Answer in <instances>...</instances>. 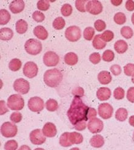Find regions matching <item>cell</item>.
<instances>
[{
  "instance_id": "obj_31",
  "label": "cell",
  "mask_w": 134,
  "mask_h": 150,
  "mask_svg": "<svg viewBox=\"0 0 134 150\" xmlns=\"http://www.w3.org/2000/svg\"><path fill=\"white\" fill-rule=\"evenodd\" d=\"M53 27L56 30H62L65 27L66 22L62 17L56 18L53 22Z\"/></svg>"
},
{
  "instance_id": "obj_27",
  "label": "cell",
  "mask_w": 134,
  "mask_h": 150,
  "mask_svg": "<svg viewBox=\"0 0 134 150\" xmlns=\"http://www.w3.org/2000/svg\"><path fill=\"white\" fill-rule=\"evenodd\" d=\"M69 140L72 144H80L83 141V137L79 133L72 132L70 133Z\"/></svg>"
},
{
  "instance_id": "obj_25",
  "label": "cell",
  "mask_w": 134,
  "mask_h": 150,
  "mask_svg": "<svg viewBox=\"0 0 134 150\" xmlns=\"http://www.w3.org/2000/svg\"><path fill=\"white\" fill-rule=\"evenodd\" d=\"M93 47L97 50H101L104 49L106 45V42H104L101 37V35H97L94 37L92 41Z\"/></svg>"
},
{
  "instance_id": "obj_56",
  "label": "cell",
  "mask_w": 134,
  "mask_h": 150,
  "mask_svg": "<svg viewBox=\"0 0 134 150\" xmlns=\"http://www.w3.org/2000/svg\"><path fill=\"white\" fill-rule=\"evenodd\" d=\"M129 124L132 126V127H134V116H132L129 117Z\"/></svg>"
},
{
  "instance_id": "obj_58",
  "label": "cell",
  "mask_w": 134,
  "mask_h": 150,
  "mask_svg": "<svg viewBox=\"0 0 134 150\" xmlns=\"http://www.w3.org/2000/svg\"><path fill=\"white\" fill-rule=\"evenodd\" d=\"M131 20H132V23H133V24L134 25V13L132 14V17H131Z\"/></svg>"
},
{
  "instance_id": "obj_17",
  "label": "cell",
  "mask_w": 134,
  "mask_h": 150,
  "mask_svg": "<svg viewBox=\"0 0 134 150\" xmlns=\"http://www.w3.org/2000/svg\"><path fill=\"white\" fill-rule=\"evenodd\" d=\"M111 91L109 88L101 87L97 92V96L98 99L101 101H104L108 100L111 96Z\"/></svg>"
},
{
  "instance_id": "obj_49",
  "label": "cell",
  "mask_w": 134,
  "mask_h": 150,
  "mask_svg": "<svg viewBox=\"0 0 134 150\" xmlns=\"http://www.w3.org/2000/svg\"><path fill=\"white\" fill-rule=\"evenodd\" d=\"M110 70L111 73L113 75H115V76H118V75H120L122 71L121 67L119 65H117V64L112 65L110 68Z\"/></svg>"
},
{
  "instance_id": "obj_6",
  "label": "cell",
  "mask_w": 134,
  "mask_h": 150,
  "mask_svg": "<svg viewBox=\"0 0 134 150\" xmlns=\"http://www.w3.org/2000/svg\"><path fill=\"white\" fill-rule=\"evenodd\" d=\"M17 132V127L10 122H4L1 127V133L2 136L5 137L9 138L15 137L16 135Z\"/></svg>"
},
{
  "instance_id": "obj_4",
  "label": "cell",
  "mask_w": 134,
  "mask_h": 150,
  "mask_svg": "<svg viewBox=\"0 0 134 150\" xmlns=\"http://www.w3.org/2000/svg\"><path fill=\"white\" fill-rule=\"evenodd\" d=\"M24 100L21 95L18 94L9 96L7 99V107L12 110L19 111L24 108Z\"/></svg>"
},
{
  "instance_id": "obj_37",
  "label": "cell",
  "mask_w": 134,
  "mask_h": 150,
  "mask_svg": "<svg viewBox=\"0 0 134 150\" xmlns=\"http://www.w3.org/2000/svg\"><path fill=\"white\" fill-rule=\"evenodd\" d=\"M72 7L69 4H64L61 8V14L64 16H70L72 13Z\"/></svg>"
},
{
  "instance_id": "obj_9",
  "label": "cell",
  "mask_w": 134,
  "mask_h": 150,
  "mask_svg": "<svg viewBox=\"0 0 134 150\" xmlns=\"http://www.w3.org/2000/svg\"><path fill=\"white\" fill-rule=\"evenodd\" d=\"M28 107L31 111L40 112L44 109V102L41 98L35 96L29 100Z\"/></svg>"
},
{
  "instance_id": "obj_7",
  "label": "cell",
  "mask_w": 134,
  "mask_h": 150,
  "mask_svg": "<svg viewBox=\"0 0 134 150\" xmlns=\"http://www.w3.org/2000/svg\"><path fill=\"white\" fill-rule=\"evenodd\" d=\"M14 88L21 95H26L30 90V83L23 78L17 79L14 83Z\"/></svg>"
},
{
  "instance_id": "obj_33",
  "label": "cell",
  "mask_w": 134,
  "mask_h": 150,
  "mask_svg": "<svg viewBox=\"0 0 134 150\" xmlns=\"http://www.w3.org/2000/svg\"><path fill=\"white\" fill-rule=\"evenodd\" d=\"M121 34L126 39H130L133 35V30L129 26H124L121 29Z\"/></svg>"
},
{
  "instance_id": "obj_45",
  "label": "cell",
  "mask_w": 134,
  "mask_h": 150,
  "mask_svg": "<svg viewBox=\"0 0 134 150\" xmlns=\"http://www.w3.org/2000/svg\"><path fill=\"white\" fill-rule=\"evenodd\" d=\"M95 29H96L98 32H102L104 30L106 27V24L105 22L101 20H98L94 23Z\"/></svg>"
},
{
  "instance_id": "obj_48",
  "label": "cell",
  "mask_w": 134,
  "mask_h": 150,
  "mask_svg": "<svg viewBox=\"0 0 134 150\" xmlns=\"http://www.w3.org/2000/svg\"><path fill=\"white\" fill-rule=\"evenodd\" d=\"M72 94L74 96L82 98L84 95V90L82 87H76L72 90Z\"/></svg>"
},
{
  "instance_id": "obj_53",
  "label": "cell",
  "mask_w": 134,
  "mask_h": 150,
  "mask_svg": "<svg viewBox=\"0 0 134 150\" xmlns=\"http://www.w3.org/2000/svg\"><path fill=\"white\" fill-rule=\"evenodd\" d=\"M97 116V111L95 108H89L88 112V119H92Z\"/></svg>"
},
{
  "instance_id": "obj_32",
  "label": "cell",
  "mask_w": 134,
  "mask_h": 150,
  "mask_svg": "<svg viewBox=\"0 0 134 150\" xmlns=\"http://www.w3.org/2000/svg\"><path fill=\"white\" fill-rule=\"evenodd\" d=\"M46 109L51 112L55 111L58 108V104L55 99H50L47 100L46 103Z\"/></svg>"
},
{
  "instance_id": "obj_1",
  "label": "cell",
  "mask_w": 134,
  "mask_h": 150,
  "mask_svg": "<svg viewBox=\"0 0 134 150\" xmlns=\"http://www.w3.org/2000/svg\"><path fill=\"white\" fill-rule=\"evenodd\" d=\"M89 107L81 100V98L74 96L70 108L67 112V116L71 123L75 125L79 122L88 121V112Z\"/></svg>"
},
{
  "instance_id": "obj_21",
  "label": "cell",
  "mask_w": 134,
  "mask_h": 150,
  "mask_svg": "<svg viewBox=\"0 0 134 150\" xmlns=\"http://www.w3.org/2000/svg\"><path fill=\"white\" fill-rule=\"evenodd\" d=\"M64 62L69 65H74L78 61V56L73 52H69L67 53L64 58Z\"/></svg>"
},
{
  "instance_id": "obj_23",
  "label": "cell",
  "mask_w": 134,
  "mask_h": 150,
  "mask_svg": "<svg viewBox=\"0 0 134 150\" xmlns=\"http://www.w3.org/2000/svg\"><path fill=\"white\" fill-rule=\"evenodd\" d=\"M91 145L95 148H101L104 144V140L102 136L95 135L93 136L90 140Z\"/></svg>"
},
{
  "instance_id": "obj_26",
  "label": "cell",
  "mask_w": 134,
  "mask_h": 150,
  "mask_svg": "<svg viewBox=\"0 0 134 150\" xmlns=\"http://www.w3.org/2000/svg\"><path fill=\"white\" fill-rule=\"evenodd\" d=\"M11 16L6 9L0 10V24L6 25L11 20Z\"/></svg>"
},
{
  "instance_id": "obj_57",
  "label": "cell",
  "mask_w": 134,
  "mask_h": 150,
  "mask_svg": "<svg viewBox=\"0 0 134 150\" xmlns=\"http://www.w3.org/2000/svg\"><path fill=\"white\" fill-rule=\"evenodd\" d=\"M18 150H31V149L29 146H28L27 145H22L20 148H19Z\"/></svg>"
},
{
  "instance_id": "obj_55",
  "label": "cell",
  "mask_w": 134,
  "mask_h": 150,
  "mask_svg": "<svg viewBox=\"0 0 134 150\" xmlns=\"http://www.w3.org/2000/svg\"><path fill=\"white\" fill-rule=\"evenodd\" d=\"M122 2H123V1H118V0H112L111 1V3L113 4V5H114L115 6H120L121 3H122Z\"/></svg>"
},
{
  "instance_id": "obj_19",
  "label": "cell",
  "mask_w": 134,
  "mask_h": 150,
  "mask_svg": "<svg viewBox=\"0 0 134 150\" xmlns=\"http://www.w3.org/2000/svg\"><path fill=\"white\" fill-rule=\"evenodd\" d=\"M98 79L100 83L103 85H107L112 79L110 73L108 71H102L98 74Z\"/></svg>"
},
{
  "instance_id": "obj_2",
  "label": "cell",
  "mask_w": 134,
  "mask_h": 150,
  "mask_svg": "<svg viewBox=\"0 0 134 150\" xmlns=\"http://www.w3.org/2000/svg\"><path fill=\"white\" fill-rule=\"evenodd\" d=\"M63 78L62 73L57 69L47 70L44 74V82L52 88L58 87Z\"/></svg>"
},
{
  "instance_id": "obj_38",
  "label": "cell",
  "mask_w": 134,
  "mask_h": 150,
  "mask_svg": "<svg viewBox=\"0 0 134 150\" xmlns=\"http://www.w3.org/2000/svg\"><path fill=\"white\" fill-rule=\"evenodd\" d=\"M115 54L113 51L110 50H107L103 53L102 58L104 61L111 62L114 59Z\"/></svg>"
},
{
  "instance_id": "obj_52",
  "label": "cell",
  "mask_w": 134,
  "mask_h": 150,
  "mask_svg": "<svg viewBox=\"0 0 134 150\" xmlns=\"http://www.w3.org/2000/svg\"><path fill=\"white\" fill-rule=\"evenodd\" d=\"M9 110L6 106V102L4 100L0 101V115H3L6 112H8Z\"/></svg>"
},
{
  "instance_id": "obj_59",
  "label": "cell",
  "mask_w": 134,
  "mask_h": 150,
  "mask_svg": "<svg viewBox=\"0 0 134 150\" xmlns=\"http://www.w3.org/2000/svg\"><path fill=\"white\" fill-rule=\"evenodd\" d=\"M70 150H80V149L78 148H73L71 149Z\"/></svg>"
},
{
  "instance_id": "obj_34",
  "label": "cell",
  "mask_w": 134,
  "mask_h": 150,
  "mask_svg": "<svg viewBox=\"0 0 134 150\" xmlns=\"http://www.w3.org/2000/svg\"><path fill=\"white\" fill-rule=\"evenodd\" d=\"M113 20L115 23L118 25H122L126 21V16L122 12H118L113 17Z\"/></svg>"
},
{
  "instance_id": "obj_10",
  "label": "cell",
  "mask_w": 134,
  "mask_h": 150,
  "mask_svg": "<svg viewBox=\"0 0 134 150\" xmlns=\"http://www.w3.org/2000/svg\"><path fill=\"white\" fill-rule=\"evenodd\" d=\"M38 71V68L37 65L34 62H26L23 67V73L24 76L28 78H34L35 77Z\"/></svg>"
},
{
  "instance_id": "obj_8",
  "label": "cell",
  "mask_w": 134,
  "mask_h": 150,
  "mask_svg": "<svg viewBox=\"0 0 134 150\" xmlns=\"http://www.w3.org/2000/svg\"><path fill=\"white\" fill-rule=\"evenodd\" d=\"M59 61V56L54 52L49 51L44 54L43 62L47 67H55L58 65Z\"/></svg>"
},
{
  "instance_id": "obj_54",
  "label": "cell",
  "mask_w": 134,
  "mask_h": 150,
  "mask_svg": "<svg viewBox=\"0 0 134 150\" xmlns=\"http://www.w3.org/2000/svg\"><path fill=\"white\" fill-rule=\"evenodd\" d=\"M126 8L129 11H134V1L132 0H128L126 2Z\"/></svg>"
},
{
  "instance_id": "obj_15",
  "label": "cell",
  "mask_w": 134,
  "mask_h": 150,
  "mask_svg": "<svg viewBox=\"0 0 134 150\" xmlns=\"http://www.w3.org/2000/svg\"><path fill=\"white\" fill-rule=\"evenodd\" d=\"M42 131L44 135L47 137H53L55 136L57 133L56 126L51 122L46 123L44 125Z\"/></svg>"
},
{
  "instance_id": "obj_18",
  "label": "cell",
  "mask_w": 134,
  "mask_h": 150,
  "mask_svg": "<svg viewBox=\"0 0 134 150\" xmlns=\"http://www.w3.org/2000/svg\"><path fill=\"white\" fill-rule=\"evenodd\" d=\"M34 34L38 39L45 40L48 37V32L42 25H38L34 28Z\"/></svg>"
},
{
  "instance_id": "obj_60",
  "label": "cell",
  "mask_w": 134,
  "mask_h": 150,
  "mask_svg": "<svg viewBox=\"0 0 134 150\" xmlns=\"http://www.w3.org/2000/svg\"><path fill=\"white\" fill-rule=\"evenodd\" d=\"M34 150H44L43 148H36Z\"/></svg>"
},
{
  "instance_id": "obj_30",
  "label": "cell",
  "mask_w": 134,
  "mask_h": 150,
  "mask_svg": "<svg viewBox=\"0 0 134 150\" xmlns=\"http://www.w3.org/2000/svg\"><path fill=\"white\" fill-rule=\"evenodd\" d=\"M70 133L68 132H65L61 136L60 138V144L64 147H68L72 146V144L69 140Z\"/></svg>"
},
{
  "instance_id": "obj_47",
  "label": "cell",
  "mask_w": 134,
  "mask_h": 150,
  "mask_svg": "<svg viewBox=\"0 0 134 150\" xmlns=\"http://www.w3.org/2000/svg\"><path fill=\"white\" fill-rule=\"evenodd\" d=\"M89 61L93 64H97L101 61V56L98 53H93L89 56Z\"/></svg>"
},
{
  "instance_id": "obj_61",
  "label": "cell",
  "mask_w": 134,
  "mask_h": 150,
  "mask_svg": "<svg viewBox=\"0 0 134 150\" xmlns=\"http://www.w3.org/2000/svg\"><path fill=\"white\" fill-rule=\"evenodd\" d=\"M132 82L134 83V76H132Z\"/></svg>"
},
{
  "instance_id": "obj_43",
  "label": "cell",
  "mask_w": 134,
  "mask_h": 150,
  "mask_svg": "<svg viewBox=\"0 0 134 150\" xmlns=\"http://www.w3.org/2000/svg\"><path fill=\"white\" fill-rule=\"evenodd\" d=\"M124 71L126 75L128 76H134V64H128L124 67Z\"/></svg>"
},
{
  "instance_id": "obj_3",
  "label": "cell",
  "mask_w": 134,
  "mask_h": 150,
  "mask_svg": "<svg viewBox=\"0 0 134 150\" xmlns=\"http://www.w3.org/2000/svg\"><path fill=\"white\" fill-rule=\"evenodd\" d=\"M24 49L28 54L36 55L42 51V44L40 41L31 38L26 42Z\"/></svg>"
},
{
  "instance_id": "obj_24",
  "label": "cell",
  "mask_w": 134,
  "mask_h": 150,
  "mask_svg": "<svg viewBox=\"0 0 134 150\" xmlns=\"http://www.w3.org/2000/svg\"><path fill=\"white\" fill-rule=\"evenodd\" d=\"M16 31L19 34L25 33L28 29V24L24 20H19L15 25Z\"/></svg>"
},
{
  "instance_id": "obj_28",
  "label": "cell",
  "mask_w": 134,
  "mask_h": 150,
  "mask_svg": "<svg viewBox=\"0 0 134 150\" xmlns=\"http://www.w3.org/2000/svg\"><path fill=\"white\" fill-rule=\"evenodd\" d=\"M128 111L126 108H120L118 109L115 112V118L117 120L120 122L126 120L128 118Z\"/></svg>"
},
{
  "instance_id": "obj_35",
  "label": "cell",
  "mask_w": 134,
  "mask_h": 150,
  "mask_svg": "<svg viewBox=\"0 0 134 150\" xmlns=\"http://www.w3.org/2000/svg\"><path fill=\"white\" fill-rule=\"evenodd\" d=\"M94 34H95V30L93 27H86L83 32L84 38L88 41H91L92 40Z\"/></svg>"
},
{
  "instance_id": "obj_5",
  "label": "cell",
  "mask_w": 134,
  "mask_h": 150,
  "mask_svg": "<svg viewBox=\"0 0 134 150\" xmlns=\"http://www.w3.org/2000/svg\"><path fill=\"white\" fill-rule=\"evenodd\" d=\"M65 36L66 39L71 42L77 41L81 37V29L78 26H70L66 30Z\"/></svg>"
},
{
  "instance_id": "obj_39",
  "label": "cell",
  "mask_w": 134,
  "mask_h": 150,
  "mask_svg": "<svg viewBox=\"0 0 134 150\" xmlns=\"http://www.w3.org/2000/svg\"><path fill=\"white\" fill-rule=\"evenodd\" d=\"M101 37L104 42H110L113 39L114 34L110 30H106L101 35Z\"/></svg>"
},
{
  "instance_id": "obj_16",
  "label": "cell",
  "mask_w": 134,
  "mask_h": 150,
  "mask_svg": "<svg viewBox=\"0 0 134 150\" xmlns=\"http://www.w3.org/2000/svg\"><path fill=\"white\" fill-rule=\"evenodd\" d=\"M25 7V3L23 0H15L13 1L9 6V9L14 14L21 12Z\"/></svg>"
},
{
  "instance_id": "obj_29",
  "label": "cell",
  "mask_w": 134,
  "mask_h": 150,
  "mask_svg": "<svg viewBox=\"0 0 134 150\" xmlns=\"http://www.w3.org/2000/svg\"><path fill=\"white\" fill-rule=\"evenodd\" d=\"M22 62L21 61L17 58L12 59L9 64V68L13 71H18L21 68Z\"/></svg>"
},
{
  "instance_id": "obj_46",
  "label": "cell",
  "mask_w": 134,
  "mask_h": 150,
  "mask_svg": "<svg viewBox=\"0 0 134 150\" xmlns=\"http://www.w3.org/2000/svg\"><path fill=\"white\" fill-rule=\"evenodd\" d=\"M10 119L14 123H19L22 120V115L20 112H14L11 115Z\"/></svg>"
},
{
  "instance_id": "obj_13",
  "label": "cell",
  "mask_w": 134,
  "mask_h": 150,
  "mask_svg": "<svg viewBox=\"0 0 134 150\" xmlns=\"http://www.w3.org/2000/svg\"><path fill=\"white\" fill-rule=\"evenodd\" d=\"M99 116L104 119H108L112 116L113 108L111 105L108 103H103L101 104L98 108Z\"/></svg>"
},
{
  "instance_id": "obj_62",
  "label": "cell",
  "mask_w": 134,
  "mask_h": 150,
  "mask_svg": "<svg viewBox=\"0 0 134 150\" xmlns=\"http://www.w3.org/2000/svg\"><path fill=\"white\" fill-rule=\"evenodd\" d=\"M133 141H134V133H133Z\"/></svg>"
},
{
  "instance_id": "obj_20",
  "label": "cell",
  "mask_w": 134,
  "mask_h": 150,
  "mask_svg": "<svg viewBox=\"0 0 134 150\" xmlns=\"http://www.w3.org/2000/svg\"><path fill=\"white\" fill-rule=\"evenodd\" d=\"M114 49L119 54L125 53L128 49V45L126 41L123 40H118L114 44Z\"/></svg>"
},
{
  "instance_id": "obj_44",
  "label": "cell",
  "mask_w": 134,
  "mask_h": 150,
  "mask_svg": "<svg viewBox=\"0 0 134 150\" xmlns=\"http://www.w3.org/2000/svg\"><path fill=\"white\" fill-rule=\"evenodd\" d=\"M32 18L37 23L43 22L45 20L44 15L40 11H36L32 14Z\"/></svg>"
},
{
  "instance_id": "obj_41",
  "label": "cell",
  "mask_w": 134,
  "mask_h": 150,
  "mask_svg": "<svg viewBox=\"0 0 134 150\" xmlns=\"http://www.w3.org/2000/svg\"><path fill=\"white\" fill-rule=\"evenodd\" d=\"M18 143L15 140H11L8 141L4 145L5 150H16L18 148Z\"/></svg>"
},
{
  "instance_id": "obj_11",
  "label": "cell",
  "mask_w": 134,
  "mask_h": 150,
  "mask_svg": "<svg viewBox=\"0 0 134 150\" xmlns=\"http://www.w3.org/2000/svg\"><path fill=\"white\" fill-rule=\"evenodd\" d=\"M30 140L33 144L40 145L46 142V139L42 130L40 129H36L32 131V132L31 133Z\"/></svg>"
},
{
  "instance_id": "obj_22",
  "label": "cell",
  "mask_w": 134,
  "mask_h": 150,
  "mask_svg": "<svg viewBox=\"0 0 134 150\" xmlns=\"http://www.w3.org/2000/svg\"><path fill=\"white\" fill-rule=\"evenodd\" d=\"M14 36V32L10 28H2L0 30V38L3 41L11 40Z\"/></svg>"
},
{
  "instance_id": "obj_42",
  "label": "cell",
  "mask_w": 134,
  "mask_h": 150,
  "mask_svg": "<svg viewBox=\"0 0 134 150\" xmlns=\"http://www.w3.org/2000/svg\"><path fill=\"white\" fill-rule=\"evenodd\" d=\"M124 90L121 87H117L113 91V97L117 100L123 99L124 98Z\"/></svg>"
},
{
  "instance_id": "obj_12",
  "label": "cell",
  "mask_w": 134,
  "mask_h": 150,
  "mask_svg": "<svg viewBox=\"0 0 134 150\" xmlns=\"http://www.w3.org/2000/svg\"><path fill=\"white\" fill-rule=\"evenodd\" d=\"M86 6V11L94 15H97L103 11L102 4L99 1L96 0L89 1Z\"/></svg>"
},
{
  "instance_id": "obj_40",
  "label": "cell",
  "mask_w": 134,
  "mask_h": 150,
  "mask_svg": "<svg viewBox=\"0 0 134 150\" xmlns=\"http://www.w3.org/2000/svg\"><path fill=\"white\" fill-rule=\"evenodd\" d=\"M88 2V1H87V0H76L75 1V7L78 11L81 12H85L86 11V9L85 8V4Z\"/></svg>"
},
{
  "instance_id": "obj_36",
  "label": "cell",
  "mask_w": 134,
  "mask_h": 150,
  "mask_svg": "<svg viewBox=\"0 0 134 150\" xmlns=\"http://www.w3.org/2000/svg\"><path fill=\"white\" fill-rule=\"evenodd\" d=\"M50 7L49 1L47 0H40L37 3V8L41 11H46Z\"/></svg>"
},
{
  "instance_id": "obj_51",
  "label": "cell",
  "mask_w": 134,
  "mask_h": 150,
  "mask_svg": "<svg viewBox=\"0 0 134 150\" xmlns=\"http://www.w3.org/2000/svg\"><path fill=\"white\" fill-rule=\"evenodd\" d=\"M86 127H87L86 121L83 120V121L79 122H78L75 125V129L78 131H83L86 129Z\"/></svg>"
},
{
  "instance_id": "obj_14",
  "label": "cell",
  "mask_w": 134,
  "mask_h": 150,
  "mask_svg": "<svg viewBox=\"0 0 134 150\" xmlns=\"http://www.w3.org/2000/svg\"><path fill=\"white\" fill-rule=\"evenodd\" d=\"M104 124L103 121L98 118L95 117L89 121L88 124V128L90 132L95 134L100 133L103 130Z\"/></svg>"
},
{
  "instance_id": "obj_50",
  "label": "cell",
  "mask_w": 134,
  "mask_h": 150,
  "mask_svg": "<svg viewBox=\"0 0 134 150\" xmlns=\"http://www.w3.org/2000/svg\"><path fill=\"white\" fill-rule=\"evenodd\" d=\"M127 99L129 102L134 103V87H130L128 90Z\"/></svg>"
}]
</instances>
